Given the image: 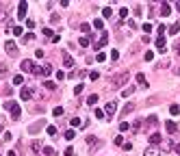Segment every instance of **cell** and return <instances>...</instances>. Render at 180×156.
Listing matches in <instances>:
<instances>
[{
  "instance_id": "obj_32",
  "label": "cell",
  "mask_w": 180,
  "mask_h": 156,
  "mask_svg": "<svg viewBox=\"0 0 180 156\" xmlns=\"http://www.w3.org/2000/svg\"><path fill=\"white\" fill-rule=\"evenodd\" d=\"M22 82H24V78H22L20 74H18V76H13V85H22Z\"/></svg>"
},
{
  "instance_id": "obj_47",
  "label": "cell",
  "mask_w": 180,
  "mask_h": 156,
  "mask_svg": "<svg viewBox=\"0 0 180 156\" xmlns=\"http://www.w3.org/2000/svg\"><path fill=\"white\" fill-rule=\"evenodd\" d=\"M111 59H113V61L119 59V52H117V50H113V52H111Z\"/></svg>"
},
{
  "instance_id": "obj_33",
  "label": "cell",
  "mask_w": 180,
  "mask_h": 156,
  "mask_svg": "<svg viewBox=\"0 0 180 156\" xmlns=\"http://www.w3.org/2000/svg\"><path fill=\"white\" fill-rule=\"evenodd\" d=\"M43 87H46L48 91H54V89H57V85H54V82H50V80H48V82H46V85H43Z\"/></svg>"
},
{
  "instance_id": "obj_14",
  "label": "cell",
  "mask_w": 180,
  "mask_h": 156,
  "mask_svg": "<svg viewBox=\"0 0 180 156\" xmlns=\"http://www.w3.org/2000/svg\"><path fill=\"white\" fill-rule=\"evenodd\" d=\"M106 43H108V35H102V37H100V41L96 43V48H102V46H106Z\"/></svg>"
},
{
  "instance_id": "obj_10",
  "label": "cell",
  "mask_w": 180,
  "mask_h": 156,
  "mask_svg": "<svg viewBox=\"0 0 180 156\" xmlns=\"http://www.w3.org/2000/svg\"><path fill=\"white\" fill-rule=\"evenodd\" d=\"M133 111H135V104H133V102H128L126 106L122 108V117H126V115H130V113H133Z\"/></svg>"
},
{
  "instance_id": "obj_9",
  "label": "cell",
  "mask_w": 180,
  "mask_h": 156,
  "mask_svg": "<svg viewBox=\"0 0 180 156\" xmlns=\"http://www.w3.org/2000/svg\"><path fill=\"white\" fill-rule=\"evenodd\" d=\"M39 74L50 76V74H52V65H50V63H43V65H41V69H39Z\"/></svg>"
},
{
  "instance_id": "obj_3",
  "label": "cell",
  "mask_w": 180,
  "mask_h": 156,
  "mask_svg": "<svg viewBox=\"0 0 180 156\" xmlns=\"http://www.w3.org/2000/svg\"><path fill=\"white\" fill-rule=\"evenodd\" d=\"M43 126H46V119H39V121H35V124H30L28 126V135H37Z\"/></svg>"
},
{
  "instance_id": "obj_31",
  "label": "cell",
  "mask_w": 180,
  "mask_h": 156,
  "mask_svg": "<svg viewBox=\"0 0 180 156\" xmlns=\"http://www.w3.org/2000/svg\"><path fill=\"white\" fill-rule=\"evenodd\" d=\"M145 121H148V124H152V126H154L156 121H159V117H156V115H150V117H148V119H145Z\"/></svg>"
},
{
  "instance_id": "obj_46",
  "label": "cell",
  "mask_w": 180,
  "mask_h": 156,
  "mask_svg": "<svg viewBox=\"0 0 180 156\" xmlns=\"http://www.w3.org/2000/svg\"><path fill=\"white\" fill-rule=\"evenodd\" d=\"M57 80H65V72H57Z\"/></svg>"
},
{
  "instance_id": "obj_51",
  "label": "cell",
  "mask_w": 180,
  "mask_h": 156,
  "mask_svg": "<svg viewBox=\"0 0 180 156\" xmlns=\"http://www.w3.org/2000/svg\"><path fill=\"white\" fill-rule=\"evenodd\" d=\"M163 33H165V24H161V26H159V37H163Z\"/></svg>"
},
{
  "instance_id": "obj_30",
  "label": "cell",
  "mask_w": 180,
  "mask_h": 156,
  "mask_svg": "<svg viewBox=\"0 0 180 156\" xmlns=\"http://www.w3.org/2000/svg\"><path fill=\"white\" fill-rule=\"evenodd\" d=\"M43 156H54V147H43Z\"/></svg>"
},
{
  "instance_id": "obj_42",
  "label": "cell",
  "mask_w": 180,
  "mask_h": 156,
  "mask_svg": "<svg viewBox=\"0 0 180 156\" xmlns=\"http://www.w3.org/2000/svg\"><path fill=\"white\" fill-rule=\"evenodd\" d=\"M143 59H145V61H152V59H154V52H152V50H150V52H145Z\"/></svg>"
},
{
  "instance_id": "obj_5",
  "label": "cell",
  "mask_w": 180,
  "mask_h": 156,
  "mask_svg": "<svg viewBox=\"0 0 180 156\" xmlns=\"http://www.w3.org/2000/svg\"><path fill=\"white\" fill-rule=\"evenodd\" d=\"M35 63H33L30 59H26V61H22V72H33V74H35Z\"/></svg>"
},
{
  "instance_id": "obj_55",
  "label": "cell",
  "mask_w": 180,
  "mask_h": 156,
  "mask_svg": "<svg viewBox=\"0 0 180 156\" xmlns=\"http://www.w3.org/2000/svg\"><path fill=\"white\" fill-rule=\"evenodd\" d=\"M176 9H178V11H180V2H176Z\"/></svg>"
},
{
  "instance_id": "obj_39",
  "label": "cell",
  "mask_w": 180,
  "mask_h": 156,
  "mask_svg": "<svg viewBox=\"0 0 180 156\" xmlns=\"http://www.w3.org/2000/svg\"><path fill=\"white\" fill-rule=\"evenodd\" d=\"M128 128H130V126H128V121H122V124H119V130H122V132H124V130H128Z\"/></svg>"
},
{
  "instance_id": "obj_13",
  "label": "cell",
  "mask_w": 180,
  "mask_h": 156,
  "mask_svg": "<svg viewBox=\"0 0 180 156\" xmlns=\"http://www.w3.org/2000/svg\"><path fill=\"white\" fill-rule=\"evenodd\" d=\"M150 143H152V145H156V143H161V135H159V132H154V135H150Z\"/></svg>"
},
{
  "instance_id": "obj_6",
  "label": "cell",
  "mask_w": 180,
  "mask_h": 156,
  "mask_svg": "<svg viewBox=\"0 0 180 156\" xmlns=\"http://www.w3.org/2000/svg\"><path fill=\"white\" fill-rule=\"evenodd\" d=\"M115 111H117V102H108L106 108H104V115L106 117H113V115H115Z\"/></svg>"
},
{
  "instance_id": "obj_23",
  "label": "cell",
  "mask_w": 180,
  "mask_h": 156,
  "mask_svg": "<svg viewBox=\"0 0 180 156\" xmlns=\"http://www.w3.org/2000/svg\"><path fill=\"white\" fill-rule=\"evenodd\" d=\"M96 102H98V93H91V96H89V100H87V104H91V106H94Z\"/></svg>"
},
{
  "instance_id": "obj_20",
  "label": "cell",
  "mask_w": 180,
  "mask_h": 156,
  "mask_svg": "<svg viewBox=\"0 0 180 156\" xmlns=\"http://www.w3.org/2000/svg\"><path fill=\"white\" fill-rule=\"evenodd\" d=\"M159 69H163V67H169V59H163V61H159V65H156Z\"/></svg>"
},
{
  "instance_id": "obj_52",
  "label": "cell",
  "mask_w": 180,
  "mask_h": 156,
  "mask_svg": "<svg viewBox=\"0 0 180 156\" xmlns=\"http://www.w3.org/2000/svg\"><path fill=\"white\" fill-rule=\"evenodd\" d=\"M65 156H74V150H72V147H67V150H65Z\"/></svg>"
},
{
  "instance_id": "obj_37",
  "label": "cell",
  "mask_w": 180,
  "mask_h": 156,
  "mask_svg": "<svg viewBox=\"0 0 180 156\" xmlns=\"http://www.w3.org/2000/svg\"><path fill=\"white\" fill-rule=\"evenodd\" d=\"M126 15H128V9L122 7V9H119V18H126Z\"/></svg>"
},
{
  "instance_id": "obj_19",
  "label": "cell",
  "mask_w": 180,
  "mask_h": 156,
  "mask_svg": "<svg viewBox=\"0 0 180 156\" xmlns=\"http://www.w3.org/2000/svg\"><path fill=\"white\" fill-rule=\"evenodd\" d=\"M94 28H98V30H102V28H104V22H102V20H94Z\"/></svg>"
},
{
  "instance_id": "obj_11",
  "label": "cell",
  "mask_w": 180,
  "mask_h": 156,
  "mask_svg": "<svg viewBox=\"0 0 180 156\" xmlns=\"http://www.w3.org/2000/svg\"><path fill=\"white\" fill-rule=\"evenodd\" d=\"M169 13H171V7H169L167 2H163V4H161V15H163V18H167Z\"/></svg>"
},
{
  "instance_id": "obj_35",
  "label": "cell",
  "mask_w": 180,
  "mask_h": 156,
  "mask_svg": "<svg viewBox=\"0 0 180 156\" xmlns=\"http://www.w3.org/2000/svg\"><path fill=\"white\" fill-rule=\"evenodd\" d=\"M52 115H54V117H59V115H63V106H57V108H54V111H52Z\"/></svg>"
},
{
  "instance_id": "obj_57",
  "label": "cell",
  "mask_w": 180,
  "mask_h": 156,
  "mask_svg": "<svg viewBox=\"0 0 180 156\" xmlns=\"http://www.w3.org/2000/svg\"><path fill=\"white\" fill-rule=\"evenodd\" d=\"M0 132H2V124H0Z\"/></svg>"
},
{
  "instance_id": "obj_12",
  "label": "cell",
  "mask_w": 180,
  "mask_h": 156,
  "mask_svg": "<svg viewBox=\"0 0 180 156\" xmlns=\"http://www.w3.org/2000/svg\"><path fill=\"white\" fill-rule=\"evenodd\" d=\"M30 96H33V89H30V87H24V89H22V93H20L22 100H28Z\"/></svg>"
},
{
  "instance_id": "obj_29",
  "label": "cell",
  "mask_w": 180,
  "mask_h": 156,
  "mask_svg": "<svg viewBox=\"0 0 180 156\" xmlns=\"http://www.w3.org/2000/svg\"><path fill=\"white\" fill-rule=\"evenodd\" d=\"M178 30H180V22H176V24L171 26V28H169V33H171V35H176Z\"/></svg>"
},
{
  "instance_id": "obj_16",
  "label": "cell",
  "mask_w": 180,
  "mask_h": 156,
  "mask_svg": "<svg viewBox=\"0 0 180 156\" xmlns=\"http://www.w3.org/2000/svg\"><path fill=\"white\" fill-rule=\"evenodd\" d=\"M9 74V67H7V63H0V78H4Z\"/></svg>"
},
{
  "instance_id": "obj_26",
  "label": "cell",
  "mask_w": 180,
  "mask_h": 156,
  "mask_svg": "<svg viewBox=\"0 0 180 156\" xmlns=\"http://www.w3.org/2000/svg\"><path fill=\"white\" fill-rule=\"evenodd\" d=\"M30 147H33V152H41V143H39V141H33Z\"/></svg>"
},
{
  "instance_id": "obj_17",
  "label": "cell",
  "mask_w": 180,
  "mask_h": 156,
  "mask_svg": "<svg viewBox=\"0 0 180 156\" xmlns=\"http://www.w3.org/2000/svg\"><path fill=\"white\" fill-rule=\"evenodd\" d=\"M165 128H167V132H176V130H178V126L174 124V121H167V124H165Z\"/></svg>"
},
{
  "instance_id": "obj_7",
  "label": "cell",
  "mask_w": 180,
  "mask_h": 156,
  "mask_svg": "<svg viewBox=\"0 0 180 156\" xmlns=\"http://www.w3.org/2000/svg\"><path fill=\"white\" fill-rule=\"evenodd\" d=\"M26 9H28V4H26V0H22L18 4V18H26Z\"/></svg>"
},
{
  "instance_id": "obj_27",
  "label": "cell",
  "mask_w": 180,
  "mask_h": 156,
  "mask_svg": "<svg viewBox=\"0 0 180 156\" xmlns=\"http://www.w3.org/2000/svg\"><path fill=\"white\" fill-rule=\"evenodd\" d=\"M59 22H61V18H59L57 13H52L50 15V24H59Z\"/></svg>"
},
{
  "instance_id": "obj_40",
  "label": "cell",
  "mask_w": 180,
  "mask_h": 156,
  "mask_svg": "<svg viewBox=\"0 0 180 156\" xmlns=\"http://www.w3.org/2000/svg\"><path fill=\"white\" fill-rule=\"evenodd\" d=\"M65 139H67V141H72V139H74V130H67V132H65Z\"/></svg>"
},
{
  "instance_id": "obj_45",
  "label": "cell",
  "mask_w": 180,
  "mask_h": 156,
  "mask_svg": "<svg viewBox=\"0 0 180 156\" xmlns=\"http://www.w3.org/2000/svg\"><path fill=\"white\" fill-rule=\"evenodd\" d=\"M13 35H22V26H13Z\"/></svg>"
},
{
  "instance_id": "obj_4",
  "label": "cell",
  "mask_w": 180,
  "mask_h": 156,
  "mask_svg": "<svg viewBox=\"0 0 180 156\" xmlns=\"http://www.w3.org/2000/svg\"><path fill=\"white\" fill-rule=\"evenodd\" d=\"M4 50H7L9 57H18V46L13 41H4Z\"/></svg>"
},
{
  "instance_id": "obj_24",
  "label": "cell",
  "mask_w": 180,
  "mask_h": 156,
  "mask_svg": "<svg viewBox=\"0 0 180 156\" xmlns=\"http://www.w3.org/2000/svg\"><path fill=\"white\" fill-rule=\"evenodd\" d=\"M102 15H104V18H111V15H113V9H111V7H104V9H102Z\"/></svg>"
},
{
  "instance_id": "obj_38",
  "label": "cell",
  "mask_w": 180,
  "mask_h": 156,
  "mask_svg": "<svg viewBox=\"0 0 180 156\" xmlns=\"http://www.w3.org/2000/svg\"><path fill=\"white\" fill-rule=\"evenodd\" d=\"M48 135L54 137V135H57V128H54V126H48Z\"/></svg>"
},
{
  "instance_id": "obj_8",
  "label": "cell",
  "mask_w": 180,
  "mask_h": 156,
  "mask_svg": "<svg viewBox=\"0 0 180 156\" xmlns=\"http://www.w3.org/2000/svg\"><path fill=\"white\" fill-rule=\"evenodd\" d=\"M63 65H65L67 69H72V67H74V59L69 57L67 52H63Z\"/></svg>"
},
{
  "instance_id": "obj_34",
  "label": "cell",
  "mask_w": 180,
  "mask_h": 156,
  "mask_svg": "<svg viewBox=\"0 0 180 156\" xmlns=\"http://www.w3.org/2000/svg\"><path fill=\"white\" fill-rule=\"evenodd\" d=\"M124 143H126V141H124V137L117 135V137H115V145H124Z\"/></svg>"
},
{
  "instance_id": "obj_25",
  "label": "cell",
  "mask_w": 180,
  "mask_h": 156,
  "mask_svg": "<svg viewBox=\"0 0 180 156\" xmlns=\"http://www.w3.org/2000/svg\"><path fill=\"white\" fill-rule=\"evenodd\" d=\"M169 113H171V115H178V113H180V106H178V104H171V106H169Z\"/></svg>"
},
{
  "instance_id": "obj_53",
  "label": "cell",
  "mask_w": 180,
  "mask_h": 156,
  "mask_svg": "<svg viewBox=\"0 0 180 156\" xmlns=\"http://www.w3.org/2000/svg\"><path fill=\"white\" fill-rule=\"evenodd\" d=\"M174 50H176V54H180V41H176V46H174Z\"/></svg>"
},
{
  "instance_id": "obj_18",
  "label": "cell",
  "mask_w": 180,
  "mask_h": 156,
  "mask_svg": "<svg viewBox=\"0 0 180 156\" xmlns=\"http://www.w3.org/2000/svg\"><path fill=\"white\" fill-rule=\"evenodd\" d=\"M143 156H161V154L156 152L154 147H148V150H145V152H143Z\"/></svg>"
},
{
  "instance_id": "obj_2",
  "label": "cell",
  "mask_w": 180,
  "mask_h": 156,
  "mask_svg": "<svg viewBox=\"0 0 180 156\" xmlns=\"http://www.w3.org/2000/svg\"><path fill=\"white\" fill-rule=\"evenodd\" d=\"M128 78H130V74H128V72H119V74L117 76H113V87H124V85H126V82H128Z\"/></svg>"
},
{
  "instance_id": "obj_48",
  "label": "cell",
  "mask_w": 180,
  "mask_h": 156,
  "mask_svg": "<svg viewBox=\"0 0 180 156\" xmlns=\"http://www.w3.org/2000/svg\"><path fill=\"white\" fill-rule=\"evenodd\" d=\"M96 59H98V63H102V61H104L106 57H104V54H102V52H98V57H96Z\"/></svg>"
},
{
  "instance_id": "obj_22",
  "label": "cell",
  "mask_w": 180,
  "mask_h": 156,
  "mask_svg": "<svg viewBox=\"0 0 180 156\" xmlns=\"http://www.w3.org/2000/svg\"><path fill=\"white\" fill-rule=\"evenodd\" d=\"M156 48H159V50L165 48V37H159V39H156Z\"/></svg>"
},
{
  "instance_id": "obj_28",
  "label": "cell",
  "mask_w": 180,
  "mask_h": 156,
  "mask_svg": "<svg viewBox=\"0 0 180 156\" xmlns=\"http://www.w3.org/2000/svg\"><path fill=\"white\" fill-rule=\"evenodd\" d=\"M33 39H35V35H33V33H28V35H24V37H22V41H24V43H28V41H33Z\"/></svg>"
},
{
  "instance_id": "obj_41",
  "label": "cell",
  "mask_w": 180,
  "mask_h": 156,
  "mask_svg": "<svg viewBox=\"0 0 180 156\" xmlns=\"http://www.w3.org/2000/svg\"><path fill=\"white\" fill-rule=\"evenodd\" d=\"M96 139H98V137H94V135H89V137H87V143H89V145H94V143H96Z\"/></svg>"
},
{
  "instance_id": "obj_44",
  "label": "cell",
  "mask_w": 180,
  "mask_h": 156,
  "mask_svg": "<svg viewBox=\"0 0 180 156\" xmlns=\"http://www.w3.org/2000/svg\"><path fill=\"white\" fill-rule=\"evenodd\" d=\"M96 117H98V119H102V117H104V111H100V108H96Z\"/></svg>"
},
{
  "instance_id": "obj_36",
  "label": "cell",
  "mask_w": 180,
  "mask_h": 156,
  "mask_svg": "<svg viewBox=\"0 0 180 156\" xmlns=\"http://www.w3.org/2000/svg\"><path fill=\"white\" fill-rule=\"evenodd\" d=\"M78 43H80V46H89V37H80Z\"/></svg>"
},
{
  "instance_id": "obj_49",
  "label": "cell",
  "mask_w": 180,
  "mask_h": 156,
  "mask_svg": "<svg viewBox=\"0 0 180 156\" xmlns=\"http://www.w3.org/2000/svg\"><path fill=\"white\" fill-rule=\"evenodd\" d=\"M80 30H83V33H89V24H80Z\"/></svg>"
},
{
  "instance_id": "obj_50",
  "label": "cell",
  "mask_w": 180,
  "mask_h": 156,
  "mask_svg": "<svg viewBox=\"0 0 180 156\" xmlns=\"http://www.w3.org/2000/svg\"><path fill=\"white\" fill-rule=\"evenodd\" d=\"M98 76H100L98 72H91V74H89V78H91V80H98Z\"/></svg>"
},
{
  "instance_id": "obj_56",
  "label": "cell",
  "mask_w": 180,
  "mask_h": 156,
  "mask_svg": "<svg viewBox=\"0 0 180 156\" xmlns=\"http://www.w3.org/2000/svg\"><path fill=\"white\" fill-rule=\"evenodd\" d=\"M176 76H180V67H178V69H176Z\"/></svg>"
},
{
  "instance_id": "obj_54",
  "label": "cell",
  "mask_w": 180,
  "mask_h": 156,
  "mask_svg": "<svg viewBox=\"0 0 180 156\" xmlns=\"http://www.w3.org/2000/svg\"><path fill=\"white\" fill-rule=\"evenodd\" d=\"M174 150H176V154H180V143H178V145H174Z\"/></svg>"
},
{
  "instance_id": "obj_1",
  "label": "cell",
  "mask_w": 180,
  "mask_h": 156,
  "mask_svg": "<svg viewBox=\"0 0 180 156\" xmlns=\"http://www.w3.org/2000/svg\"><path fill=\"white\" fill-rule=\"evenodd\" d=\"M4 108L11 111V117H13V119H20L22 108H20V104H18V102H13V100H4Z\"/></svg>"
},
{
  "instance_id": "obj_43",
  "label": "cell",
  "mask_w": 180,
  "mask_h": 156,
  "mask_svg": "<svg viewBox=\"0 0 180 156\" xmlns=\"http://www.w3.org/2000/svg\"><path fill=\"white\" fill-rule=\"evenodd\" d=\"M124 150H126V152H130V150H133V143H130V141H126V143H124V145H122Z\"/></svg>"
},
{
  "instance_id": "obj_15",
  "label": "cell",
  "mask_w": 180,
  "mask_h": 156,
  "mask_svg": "<svg viewBox=\"0 0 180 156\" xmlns=\"http://www.w3.org/2000/svg\"><path fill=\"white\" fill-rule=\"evenodd\" d=\"M137 82H139L141 87H150V85H148V80H145V76H143V74H137Z\"/></svg>"
},
{
  "instance_id": "obj_21",
  "label": "cell",
  "mask_w": 180,
  "mask_h": 156,
  "mask_svg": "<svg viewBox=\"0 0 180 156\" xmlns=\"http://www.w3.org/2000/svg\"><path fill=\"white\" fill-rule=\"evenodd\" d=\"M133 93H135V87H128V89H124V93H122V96H124V98H130Z\"/></svg>"
}]
</instances>
